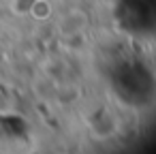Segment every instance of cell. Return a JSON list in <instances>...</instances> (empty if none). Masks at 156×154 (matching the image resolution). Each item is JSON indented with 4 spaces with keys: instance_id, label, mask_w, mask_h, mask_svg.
I'll return each instance as SVG.
<instances>
[{
    "instance_id": "1",
    "label": "cell",
    "mask_w": 156,
    "mask_h": 154,
    "mask_svg": "<svg viewBox=\"0 0 156 154\" xmlns=\"http://www.w3.org/2000/svg\"><path fill=\"white\" fill-rule=\"evenodd\" d=\"M30 11H32L37 17H47V15L51 13L49 2H45V0H34V2H32V7H30Z\"/></svg>"
}]
</instances>
